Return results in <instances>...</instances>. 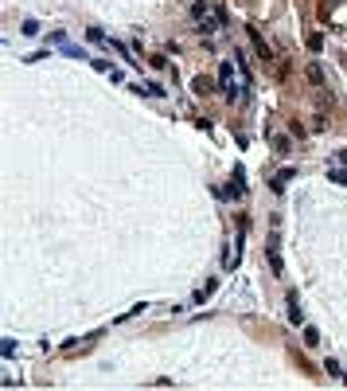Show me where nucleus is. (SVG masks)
<instances>
[{"instance_id":"obj_1","label":"nucleus","mask_w":347,"mask_h":391,"mask_svg":"<svg viewBox=\"0 0 347 391\" xmlns=\"http://www.w3.org/2000/svg\"><path fill=\"white\" fill-rule=\"evenodd\" d=\"M218 82H222V98L234 102V98H238V86H234V63H222V67H218Z\"/></svg>"},{"instance_id":"obj_2","label":"nucleus","mask_w":347,"mask_h":391,"mask_svg":"<svg viewBox=\"0 0 347 391\" xmlns=\"http://www.w3.org/2000/svg\"><path fill=\"white\" fill-rule=\"evenodd\" d=\"M293 176H297V168H281L273 180H269V188H273V192H285V184H289Z\"/></svg>"},{"instance_id":"obj_3","label":"nucleus","mask_w":347,"mask_h":391,"mask_svg":"<svg viewBox=\"0 0 347 391\" xmlns=\"http://www.w3.org/2000/svg\"><path fill=\"white\" fill-rule=\"evenodd\" d=\"M191 90H195V94H203V98H207V94H215V82H211V78H207V75H199V78H191Z\"/></svg>"},{"instance_id":"obj_4","label":"nucleus","mask_w":347,"mask_h":391,"mask_svg":"<svg viewBox=\"0 0 347 391\" xmlns=\"http://www.w3.org/2000/svg\"><path fill=\"white\" fill-rule=\"evenodd\" d=\"M304 75H308V82H316V86H324V71H320L316 63H308V67H304Z\"/></svg>"},{"instance_id":"obj_5","label":"nucleus","mask_w":347,"mask_h":391,"mask_svg":"<svg viewBox=\"0 0 347 391\" xmlns=\"http://www.w3.org/2000/svg\"><path fill=\"white\" fill-rule=\"evenodd\" d=\"M289 321H293V325H301V321H304V313H301V305H297V298H289Z\"/></svg>"},{"instance_id":"obj_6","label":"nucleus","mask_w":347,"mask_h":391,"mask_svg":"<svg viewBox=\"0 0 347 391\" xmlns=\"http://www.w3.org/2000/svg\"><path fill=\"white\" fill-rule=\"evenodd\" d=\"M304 345H308V348H316V345H320V332L312 329V325H304Z\"/></svg>"},{"instance_id":"obj_7","label":"nucleus","mask_w":347,"mask_h":391,"mask_svg":"<svg viewBox=\"0 0 347 391\" xmlns=\"http://www.w3.org/2000/svg\"><path fill=\"white\" fill-rule=\"evenodd\" d=\"M320 47H324V31H312L308 35V51H320Z\"/></svg>"}]
</instances>
